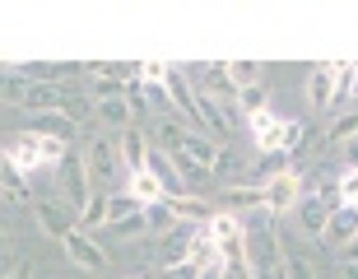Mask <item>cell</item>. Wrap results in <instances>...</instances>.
<instances>
[{
	"label": "cell",
	"instance_id": "1",
	"mask_svg": "<svg viewBox=\"0 0 358 279\" xmlns=\"http://www.w3.org/2000/svg\"><path fill=\"white\" fill-rule=\"evenodd\" d=\"M89 186H93L89 159H80V154H66V163L56 168V191H61V200H66L70 210H80V219H84V210H89V200L98 196V191H89Z\"/></svg>",
	"mask_w": 358,
	"mask_h": 279
},
{
	"label": "cell",
	"instance_id": "2",
	"mask_svg": "<svg viewBox=\"0 0 358 279\" xmlns=\"http://www.w3.org/2000/svg\"><path fill=\"white\" fill-rule=\"evenodd\" d=\"M163 89H168V103L182 112L186 126H191V131H200L205 121H200V98H196V84H191V75H186L182 66H168V84H163Z\"/></svg>",
	"mask_w": 358,
	"mask_h": 279
},
{
	"label": "cell",
	"instance_id": "3",
	"mask_svg": "<svg viewBox=\"0 0 358 279\" xmlns=\"http://www.w3.org/2000/svg\"><path fill=\"white\" fill-rule=\"evenodd\" d=\"M261 196H266V210L275 214V219L289 214V210H298V200H303V177H298V168H289V173L275 177V182H266Z\"/></svg>",
	"mask_w": 358,
	"mask_h": 279
},
{
	"label": "cell",
	"instance_id": "4",
	"mask_svg": "<svg viewBox=\"0 0 358 279\" xmlns=\"http://www.w3.org/2000/svg\"><path fill=\"white\" fill-rule=\"evenodd\" d=\"M89 177L98 186H117L121 177V145H112V140H89Z\"/></svg>",
	"mask_w": 358,
	"mask_h": 279
},
{
	"label": "cell",
	"instance_id": "5",
	"mask_svg": "<svg viewBox=\"0 0 358 279\" xmlns=\"http://www.w3.org/2000/svg\"><path fill=\"white\" fill-rule=\"evenodd\" d=\"M38 224H42L47 238L66 242L70 233H80V210H70L66 200H42V205H38Z\"/></svg>",
	"mask_w": 358,
	"mask_h": 279
},
{
	"label": "cell",
	"instance_id": "6",
	"mask_svg": "<svg viewBox=\"0 0 358 279\" xmlns=\"http://www.w3.org/2000/svg\"><path fill=\"white\" fill-rule=\"evenodd\" d=\"M252 131H256V145H261V154H289V131H293V121H279L275 112H261V117H252Z\"/></svg>",
	"mask_w": 358,
	"mask_h": 279
},
{
	"label": "cell",
	"instance_id": "7",
	"mask_svg": "<svg viewBox=\"0 0 358 279\" xmlns=\"http://www.w3.org/2000/svg\"><path fill=\"white\" fill-rule=\"evenodd\" d=\"M335 70H340V61H321V66H312V75H307V103L317 107H331L335 98H340V80H335Z\"/></svg>",
	"mask_w": 358,
	"mask_h": 279
},
{
	"label": "cell",
	"instance_id": "8",
	"mask_svg": "<svg viewBox=\"0 0 358 279\" xmlns=\"http://www.w3.org/2000/svg\"><path fill=\"white\" fill-rule=\"evenodd\" d=\"M5 159L19 168V173H33V168H42V135L38 131H19L5 145Z\"/></svg>",
	"mask_w": 358,
	"mask_h": 279
},
{
	"label": "cell",
	"instance_id": "9",
	"mask_svg": "<svg viewBox=\"0 0 358 279\" xmlns=\"http://www.w3.org/2000/svg\"><path fill=\"white\" fill-rule=\"evenodd\" d=\"M66 256L80 270H89V275H93V270H107V252L89 238V233H70V238H66Z\"/></svg>",
	"mask_w": 358,
	"mask_h": 279
},
{
	"label": "cell",
	"instance_id": "10",
	"mask_svg": "<svg viewBox=\"0 0 358 279\" xmlns=\"http://www.w3.org/2000/svg\"><path fill=\"white\" fill-rule=\"evenodd\" d=\"M219 149L224 145H214L210 135H200V131H186V140H182V149H177V154H182V159H191L200 168V173H210L214 177V163H219Z\"/></svg>",
	"mask_w": 358,
	"mask_h": 279
},
{
	"label": "cell",
	"instance_id": "11",
	"mask_svg": "<svg viewBox=\"0 0 358 279\" xmlns=\"http://www.w3.org/2000/svg\"><path fill=\"white\" fill-rule=\"evenodd\" d=\"M149 173L163 182L168 200H182L186 196V182H182V173H177V163H173V154H168V149H149Z\"/></svg>",
	"mask_w": 358,
	"mask_h": 279
},
{
	"label": "cell",
	"instance_id": "12",
	"mask_svg": "<svg viewBox=\"0 0 358 279\" xmlns=\"http://www.w3.org/2000/svg\"><path fill=\"white\" fill-rule=\"evenodd\" d=\"M354 238H358V205H340V210L331 214L326 233H321V242H331V247H349Z\"/></svg>",
	"mask_w": 358,
	"mask_h": 279
},
{
	"label": "cell",
	"instance_id": "13",
	"mask_svg": "<svg viewBox=\"0 0 358 279\" xmlns=\"http://www.w3.org/2000/svg\"><path fill=\"white\" fill-rule=\"evenodd\" d=\"M149 140L140 135V126H131V131H121V163H126V177H135V173H145L149 168Z\"/></svg>",
	"mask_w": 358,
	"mask_h": 279
},
{
	"label": "cell",
	"instance_id": "14",
	"mask_svg": "<svg viewBox=\"0 0 358 279\" xmlns=\"http://www.w3.org/2000/svg\"><path fill=\"white\" fill-rule=\"evenodd\" d=\"M61 103H66V89H61V84H28V93H24V107L33 117L61 112Z\"/></svg>",
	"mask_w": 358,
	"mask_h": 279
},
{
	"label": "cell",
	"instance_id": "15",
	"mask_svg": "<svg viewBox=\"0 0 358 279\" xmlns=\"http://www.w3.org/2000/svg\"><path fill=\"white\" fill-rule=\"evenodd\" d=\"M28 131L47 135V140H61V145H70L75 140V121H70V112L61 107V112H47V117H33V126Z\"/></svg>",
	"mask_w": 358,
	"mask_h": 279
},
{
	"label": "cell",
	"instance_id": "16",
	"mask_svg": "<svg viewBox=\"0 0 358 279\" xmlns=\"http://www.w3.org/2000/svg\"><path fill=\"white\" fill-rule=\"evenodd\" d=\"M93 112H98V121H107V126H121V131H131L135 126V112L126 98H107V103H93Z\"/></svg>",
	"mask_w": 358,
	"mask_h": 279
},
{
	"label": "cell",
	"instance_id": "17",
	"mask_svg": "<svg viewBox=\"0 0 358 279\" xmlns=\"http://www.w3.org/2000/svg\"><path fill=\"white\" fill-rule=\"evenodd\" d=\"M126 191H131V196H140L145 200V205H154V200H168V191H163V182L154 173H135V177H126Z\"/></svg>",
	"mask_w": 358,
	"mask_h": 279
},
{
	"label": "cell",
	"instance_id": "18",
	"mask_svg": "<svg viewBox=\"0 0 358 279\" xmlns=\"http://www.w3.org/2000/svg\"><path fill=\"white\" fill-rule=\"evenodd\" d=\"M173 205H177V219H182V224H200V228H205L214 219V205L205 196H200V200L196 196H182V200H173Z\"/></svg>",
	"mask_w": 358,
	"mask_h": 279
},
{
	"label": "cell",
	"instance_id": "19",
	"mask_svg": "<svg viewBox=\"0 0 358 279\" xmlns=\"http://www.w3.org/2000/svg\"><path fill=\"white\" fill-rule=\"evenodd\" d=\"M135 214H145V200L131 196V191H126V196H112V200H107V224H112V228L126 224V219H135Z\"/></svg>",
	"mask_w": 358,
	"mask_h": 279
},
{
	"label": "cell",
	"instance_id": "20",
	"mask_svg": "<svg viewBox=\"0 0 358 279\" xmlns=\"http://www.w3.org/2000/svg\"><path fill=\"white\" fill-rule=\"evenodd\" d=\"M145 219H149V228H154V233H173V228L182 224L173 200H154V205H145Z\"/></svg>",
	"mask_w": 358,
	"mask_h": 279
},
{
	"label": "cell",
	"instance_id": "21",
	"mask_svg": "<svg viewBox=\"0 0 358 279\" xmlns=\"http://www.w3.org/2000/svg\"><path fill=\"white\" fill-rule=\"evenodd\" d=\"M0 182H5V200H10V205H28V182L10 159H5V168H0Z\"/></svg>",
	"mask_w": 358,
	"mask_h": 279
},
{
	"label": "cell",
	"instance_id": "22",
	"mask_svg": "<svg viewBox=\"0 0 358 279\" xmlns=\"http://www.w3.org/2000/svg\"><path fill=\"white\" fill-rule=\"evenodd\" d=\"M228 205H233V214H247V210H266V196H261V186H233L228 191Z\"/></svg>",
	"mask_w": 358,
	"mask_h": 279
},
{
	"label": "cell",
	"instance_id": "23",
	"mask_svg": "<svg viewBox=\"0 0 358 279\" xmlns=\"http://www.w3.org/2000/svg\"><path fill=\"white\" fill-rule=\"evenodd\" d=\"M126 103H131V112H135V121H149V89H145V80L135 75V80H126Z\"/></svg>",
	"mask_w": 358,
	"mask_h": 279
},
{
	"label": "cell",
	"instance_id": "24",
	"mask_svg": "<svg viewBox=\"0 0 358 279\" xmlns=\"http://www.w3.org/2000/svg\"><path fill=\"white\" fill-rule=\"evenodd\" d=\"M228 75H233V84L242 89H256L261 84V61H228Z\"/></svg>",
	"mask_w": 358,
	"mask_h": 279
},
{
	"label": "cell",
	"instance_id": "25",
	"mask_svg": "<svg viewBox=\"0 0 358 279\" xmlns=\"http://www.w3.org/2000/svg\"><path fill=\"white\" fill-rule=\"evenodd\" d=\"M89 98H93V103H107V98H126V80H117V75H98V80L89 84Z\"/></svg>",
	"mask_w": 358,
	"mask_h": 279
},
{
	"label": "cell",
	"instance_id": "26",
	"mask_svg": "<svg viewBox=\"0 0 358 279\" xmlns=\"http://www.w3.org/2000/svg\"><path fill=\"white\" fill-rule=\"evenodd\" d=\"M354 135H358V117H354V112H345V117H335V121H331V131H326V145H340V149H345Z\"/></svg>",
	"mask_w": 358,
	"mask_h": 279
},
{
	"label": "cell",
	"instance_id": "27",
	"mask_svg": "<svg viewBox=\"0 0 358 279\" xmlns=\"http://www.w3.org/2000/svg\"><path fill=\"white\" fill-rule=\"evenodd\" d=\"M238 107H242V117H247V121L261 117V112H270V107H266V84H256V89H242V93H238Z\"/></svg>",
	"mask_w": 358,
	"mask_h": 279
},
{
	"label": "cell",
	"instance_id": "28",
	"mask_svg": "<svg viewBox=\"0 0 358 279\" xmlns=\"http://www.w3.org/2000/svg\"><path fill=\"white\" fill-rule=\"evenodd\" d=\"M107 200H112V191H98V196L89 200V210H84L80 228H103L107 224Z\"/></svg>",
	"mask_w": 358,
	"mask_h": 279
},
{
	"label": "cell",
	"instance_id": "29",
	"mask_svg": "<svg viewBox=\"0 0 358 279\" xmlns=\"http://www.w3.org/2000/svg\"><path fill=\"white\" fill-rule=\"evenodd\" d=\"M182 140H186V131L177 126V117H163V121H159V149L177 154V149H182Z\"/></svg>",
	"mask_w": 358,
	"mask_h": 279
},
{
	"label": "cell",
	"instance_id": "30",
	"mask_svg": "<svg viewBox=\"0 0 358 279\" xmlns=\"http://www.w3.org/2000/svg\"><path fill=\"white\" fill-rule=\"evenodd\" d=\"M135 75H140L149 89H163V84H168V66H159V61H145V66H135Z\"/></svg>",
	"mask_w": 358,
	"mask_h": 279
},
{
	"label": "cell",
	"instance_id": "31",
	"mask_svg": "<svg viewBox=\"0 0 358 279\" xmlns=\"http://www.w3.org/2000/svg\"><path fill=\"white\" fill-rule=\"evenodd\" d=\"M284 279H317L312 275V261H307V256H284Z\"/></svg>",
	"mask_w": 358,
	"mask_h": 279
},
{
	"label": "cell",
	"instance_id": "32",
	"mask_svg": "<svg viewBox=\"0 0 358 279\" xmlns=\"http://www.w3.org/2000/svg\"><path fill=\"white\" fill-rule=\"evenodd\" d=\"M219 279H261V275H256L252 261H224V266H219Z\"/></svg>",
	"mask_w": 358,
	"mask_h": 279
},
{
	"label": "cell",
	"instance_id": "33",
	"mask_svg": "<svg viewBox=\"0 0 358 279\" xmlns=\"http://www.w3.org/2000/svg\"><path fill=\"white\" fill-rule=\"evenodd\" d=\"M335 186H340V200H345V205H358V173L354 168H345V177H340Z\"/></svg>",
	"mask_w": 358,
	"mask_h": 279
},
{
	"label": "cell",
	"instance_id": "34",
	"mask_svg": "<svg viewBox=\"0 0 358 279\" xmlns=\"http://www.w3.org/2000/svg\"><path fill=\"white\" fill-rule=\"evenodd\" d=\"M335 80H340V93H358V66H345V61H340Z\"/></svg>",
	"mask_w": 358,
	"mask_h": 279
},
{
	"label": "cell",
	"instance_id": "35",
	"mask_svg": "<svg viewBox=\"0 0 358 279\" xmlns=\"http://www.w3.org/2000/svg\"><path fill=\"white\" fill-rule=\"evenodd\" d=\"M163 279H200V266H191V261H182V266H168V270H163Z\"/></svg>",
	"mask_w": 358,
	"mask_h": 279
},
{
	"label": "cell",
	"instance_id": "36",
	"mask_svg": "<svg viewBox=\"0 0 358 279\" xmlns=\"http://www.w3.org/2000/svg\"><path fill=\"white\" fill-rule=\"evenodd\" d=\"M5 279H33V266H28L24 256H14L10 266H5Z\"/></svg>",
	"mask_w": 358,
	"mask_h": 279
},
{
	"label": "cell",
	"instance_id": "37",
	"mask_svg": "<svg viewBox=\"0 0 358 279\" xmlns=\"http://www.w3.org/2000/svg\"><path fill=\"white\" fill-rule=\"evenodd\" d=\"M233 163H238V154H233V149H219V163H214V177H228V173H233Z\"/></svg>",
	"mask_w": 358,
	"mask_h": 279
},
{
	"label": "cell",
	"instance_id": "38",
	"mask_svg": "<svg viewBox=\"0 0 358 279\" xmlns=\"http://www.w3.org/2000/svg\"><path fill=\"white\" fill-rule=\"evenodd\" d=\"M140 228H149L145 214H135V219H126V224H117V233H140Z\"/></svg>",
	"mask_w": 358,
	"mask_h": 279
},
{
	"label": "cell",
	"instance_id": "39",
	"mask_svg": "<svg viewBox=\"0 0 358 279\" xmlns=\"http://www.w3.org/2000/svg\"><path fill=\"white\" fill-rule=\"evenodd\" d=\"M345 163H349V168H354V173H358V135H354V140H349V145H345Z\"/></svg>",
	"mask_w": 358,
	"mask_h": 279
},
{
	"label": "cell",
	"instance_id": "40",
	"mask_svg": "<svg viewBox=\"0 0 358 279\" xmlns=\"http://www.w3.org/2000/svg\"><path fill=\"white\" fill-rule=\"evenodd\" d=\"M345 266H358V238H354V242L345 247Z\"/></svg>",
	"mask_w": 358,
	"mask_h": 279
},
{
	"label": "cell",
	"instance_id": "41",
	"mask_svg": "<svg viewBox=\"0 0 358 279\" xmlns=\"http://www.w3.org/2000/svg\"><path fill=\"white\" fill-rule=\"evenodd\" d=\"M340 279H358V266H345V270H340Z\"/></svg>",
	"mask_w": 358,
	"mask_h": 279
},
{
	"label": "cell",
	"instance_id": "42",
	"mask_svg": "<svg viewBox=\"0 0 358 279\" xmlns=\"http://www.w3.org/2000/svg\"><path fill=\"white\" fill-rule=\"evenodd\" d=\"M354 66H358V61H354Z\"/></svg>",
	"mask_w": 358,
	"mask_h": 279
}]
</instances>
